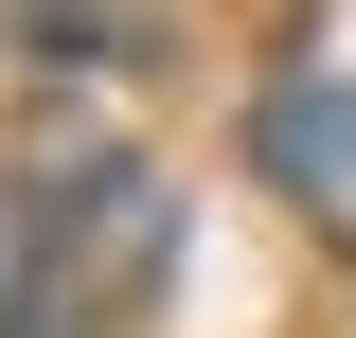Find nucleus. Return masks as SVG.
Instances as JSON below:
<instances>
[{"instance_id": "nucleus-1", "label": "nucleus", "mask_w": 356, "mask_h": 338, "mask_svg": "<svg viewBox=\"0 0 356 338\" xmlns=\"http://www.w3.org/2000/svg\"><path fill=\"white\" fill-rule=\"evenodd\" d=\"M267 161L303 178V196H339L356 178V89H285V107H267Z\"/></svg>"}]
</instances>
